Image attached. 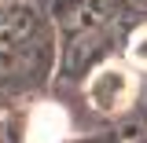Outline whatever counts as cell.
Returning a JSON list of instances; mask_svg holds the SVG:
<instances>
[{"instance_id":"cell-2","label":"cell","mask_w":147,"mask_h":143,"mask_svg":"<svg viewBox=\"0 0 147 143\" xmlns=\"http://www.w3.org/2000/svg\"><path fill=\"white\" fill-rule=\"evenodd\" d=\"M125 55H129V62H132L136 70H147V26H140L136 33L129 37V48H125Z\"/></svg>"},{"instance_id":"cell-1","label":"cell","mask_w":147,"mask_h":143,"mask_svg":"<svg viewBox=\"0 0 147 143\" xmlns=\"http://www.w3.org/2000/svg\"><path fill=\"white\" fill-rule=\"evenodd\" d=\"M136 73L129 70L125 62H103V66H96L92 77L85 81V99H88V107L96 114H125L132 107V99H136Z\"/></svg>"}]
</instances>
